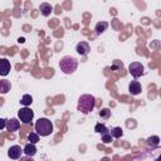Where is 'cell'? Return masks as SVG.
Wrapping results in <instances>:
<instances>
[{
	"mask_svg": "<svg viewBox=\"0 0 161 161\" xmlns=\"http://www.w3.org/2000/svg\"><path fill=\"white\" fill-rule=\"evenodd\" d=\"M75 52L80 55H87L91 52V45L87 42H79L75 47Z\"/></svg>",
	"mask_w": 161,
	"mask_h": 161,
	"instance_id": "ba28073f",
	"label": "cell"
},
{
	"mask_svg": "<svg viewBox=\"0 0 161 161\" xmlns=\"http://www.w3.org/2000/svg\"><path fill=\"white\" fill-rule=\"evenodd\" d=\"M6 130L10 131V132H15L19 130L20 127V121L16 119V118H10V119H6V125H5Z\"/></svg>",
	"mask_w": 161,
	"mask_h": 161,
	"instance_id": "9c48e42d",
	"label": "cell"
},
{
	"mask_svg": "<svg viewBox=\"0 0 161 161\" xmlns=\"http://www.w3.org/2000/svg\"><path fill=\"white\" fill-rule=\"evenodd\" d=\"M23 155V148L18 145H14V146H10L9 150H8V156L13 160H18Z\"/></svg>",
	"mask_w": 161,
	"mask_h": 161,
	"instance_id": "8992f818",
	"label": "cell"
},
{
	"mask_svg": "<svg viewBox=\"0 0 161 161\" xmlns=\"http://www.w3.org/2000/svg\"><path fill=\"white\" fill-rule=\"evenodd\" d=\"M35 131L42 137H47V136L52 135V132H53V123H52V121L45 118V117L39 118L35 122Z\"/></svg>",
	"mask_w": 161,
	"mask_h": 161,
	"instance_id": "3957f363",
	"label": "cell"
},
{
	"mask_svg": "<svg viewBox=\"0 0 161 161\" xmlns=\"http://www.w3.org/2000/svg\"><path fill=\"white\" fill-rule=\"evenodd\" d=\"M141 89H142V87H141L140 82H137V80H131V83L128 84V91H130V93L132 96L140 94L141 93Z\"/></svg>",
	"mask_w": 161,
	"mask_h": 161,
	"instance_id": "30bf717a",
	"label": "cell"
},
{
	"mask_svg": "<svg viewBox=\"0 0 161 161\" xmlns=\"http://www.w3.org/2000/svg\"><path fill=\"white\" fill-rule=\"evenodd\" d=\"M122 67H123V64H122V63H119V60H114V62H113V65H112V68H113V69L122 68Z\"/></svg>",
	"mask_w": 161,
	"mask_h": 161,
	"instance_id": "7402d4cb",
	"label": "cell"
},
{
	"mask_svg": "<svg viewBox=\"0 0 161 161\" xmlns=\"http://www.w3.org/2000/svg\"><path fill=\"white\" fill-rule=\"evenodd\" d=\"M147 145L151 147V148H156L160 146V137L158 136H150L147 140H146Z\"/></svg>",
	"mask_w": 161,
	"mask_h": 161,
	"instance_id": "9a60e30c",
	"label": "cell"
},
{
	"mask_svg": "<svg viewBox=\"0 0 161 161\" xmlns=\"http://www.w3.org/2000/svg\"><path fill=\"white\" fill-rule=\"evenodd\" d=\"M107 28H108V23H107V21H98V23L96 24V28H94L96 34H98V35L103 34V33L107 30Z\"/></svg>",
	"mask_w": 161,
	"mask_h": 161,
	"instance_id": "5bb4252c",
	"label": "cell"
},
{
	"mask_svg": "<svg viewBox=\"0 0 161 161\" xmlns=\"http://www.w3.org/2000/svg\"><path fill=\"white\" fill-rule=\"evenodd\" d=\"M78 67V60L74 57L65 55L59 60V68L64 74H72Z\"/></svg>",
	"mask_w": 161,
	"mask_h": 161,
	"instance_id": "7a4b0ae2",
	"label": "cell"
},
{
	"mask_svg": "<svg viewBox=\"0 0 161 161\" xmlns=\"http://www.w3.org/2000/svg\"><path fill=\"white\" fill-rule=\"evenodd\" d=\"M31 102H33V97H31L30 94H24V96L21 97V99H20V103H21L23 106H30Z\"/></svg>",
	"mask_w": 161,
	"mask_h": 161,
	"instance_id": "ac0fdd59",
	"label": "cell"
},
{
	"mask_svg": "<svg viewBox=\"0 0 161 161\" xmlns=\"http://www.w3.org/2000/svg\"><path fill=\"white\" fill-rule=\"evenodd\" d=\"M109 133H111V136H112L113 138H119V137H122L123 131H122L121 127H113V128L109 130Z\"/></svg>",
	"mask_w": 161,
	"mask_h": 161,
	"instance_id": "2e32d148",
	"label": "cell"
},
{
	"mask_svg": "<svg viewBox=\"0 0 161 161\" xmlns=\"http://www.w3.org/2000/svg\"><path fill=\"white\" fill-rule=\"evenodd\" d=\"M99 117L103 118V119L109 118V117H111V111H109L108 108H102V109L99 111Z\"/></svg>",
	"mask_w": 161,
	"mask_h": 161,
	"instance_id": "ffe728a7",
	"label": "cell"
},
{
	"mask_svg": "<svg viewBox=\"0 0 161 161\" xmlns=\"http://www.w3.org/2000/svg\"><path fill=\"white\" fill-rule=\"evenodd\" d=\"M11 89V84L8 79H0V93L6 94Z\"/></svg>",
	"mask_w": 161,
	"mask_h": 161,
	"instance_id": "4fadbf2b",
	"label": "cell"
},
{
	"mask_svg": "<svg viewBox=\"0 0 161 161\" xmlns=\"http://www.w3.org/2000/svg\"><path fill=\"white\" fill-rule=\"evenodd\" d=\"M23 152H24L26 156L33 157V156L36 153V147H35V143H31V142L26 143V145L24 146V148H23Z\"/></svg>",
	"mask_w": 161,
	"mask_h": 161,
	"instance_id": "7c38bea8",
	"label": "cell"
},
{
	"mask_svg": "<svg viewBox=\"0 0 161 161\" xmlns=\"http://www.w3.org/2000/svg\"><path fill=\"white\" fill-rule=\"evenodd\" d=\"M39 10H40V14L43 16H49L52 14V11H53V6L50 4H48V3H42L40 6H39Z\"/></svg>",
	"mask_w": 161,
	"mask_h": 161,
	"instance_id": "8fae6325",
	"label": "cell"
},
{
	"mask_svg": "<svg viewBox=\"0 0 161 161\" xmlns=\"http://www.w3.org/2000/svg\"><path fill=\"white\" fill-rule=\"evenodd\" d=\"M94 106H96V98L92 94H82L78 98L77 109L83 114H88L89 112H92L94 109Z\"/></svg>",
	"mask_w": 161,
	"mask_h": 161,
	"instance_id": "6da1fadb",
	"label": "cell"
},
{
	"mask_svg": "<svg viewBox=\"0 0 161 161\" xmlns=\"http://www.w3.org/2000/svg\"><path fill=\"white\" fill-rule=\"evenodd\" d=\"M5 125H6V119L5 118H0V131L3 128H5Z\"/></svg>",
	"mask_w": 161,
	"mask_h": 161,
	"instance_id": "603a6c76",
	"label": "cell"
},
{
	"mask_svg": "<svg viewBox=\"0 0 161 161\" xmlns=\"http://www.w3.org/2000/svg\"><path fill=\"white\" fill-rule=\"evenodd\" d=\"M28 141H30L31 143H36L39 142V135L36 132H30L28 135Z\"/></svg>",
	"mask_w": 161,
	"mask_h": 161,
	"instance_id": "d6986e66",
	"label": "cell"
},
{
	"mask_svg": "<svg viewBox=\"0 0 161 161\" xmlns=\"http://www.w3.org/2000/svg\"><path fill=\"white\" fill-rule=\"evenodd\" d=\"M18 117H19V119H20L23 123L29 125V123H31V121H33V118H34V112H33V109H31L29 106H24L23 108L19 109Z\"/></svg>",
	"mask_w": 161,
	"mask_h": 161,
	"instance_id": "277c9868",
	"label": "cell"
},
{
	"mask_svg": "<svg viewBox=\"0 0 161 161\" xmlns=\"http://www.w3.org/2000/svg\"><path fill=\"white\" fill-rule=\"evenodd\" d=\"M112 136H111V133L109 132H106V133H102V141L104 142V143H109L111 141H112Z\"/></svg>",
	"mask_w": 161,
	"mask_h": 161,
	"instance_id": "44dd1931",
	"label": "cell"
},
{
	"mask_svg": "<svg viewBox=\"0 0 161 161\" xmlns=\"http://www.w3.org/2000/svg\"><path fill=\"white\" fill-rule=\"evenodd\" d=\"M10 69H11L10 60L6 58H0V75H3V77L8 75Z\"/></svg>",
	"mask_w": 161,
	"mask_h": 161,
	"instance_id": "52a82bcc",
	"label": "cell"
},
{
	"mask_svg": "<svg viewBox=\"0 0 161 161\" xmlns=\"http://www.w3.org/2000/svg\"><path fill=\"white\" fill-rule=\"evenodd\" d=\"M94 131L97 132V133H106V132H109V130L106 127V125L104 123H97L96 126H94Z\"/></svg>",
	"mask_w": 161,
	"mask_h": 161,
	"instance_id": "e0dca14e",
	"label": "cell"
},
{
	"mask_svg": "<svg viewBox=\"0 0 161 161\" xmlns=\"http://www.w3.org/2000/svg\"><path fill=\"white\" fill-rule=\"evenodd\" d=\"M128 72H130V74H131L132 77L138 78V77L143 75L145 69H143V65H142L140 62H132V63L130 64V67H128Z\"/></svg>",
	"mask_w": 161,
	"mask_h": 161,
	"instance_id": "5b68a950",
	"label": "cell"
}]
</instances>
